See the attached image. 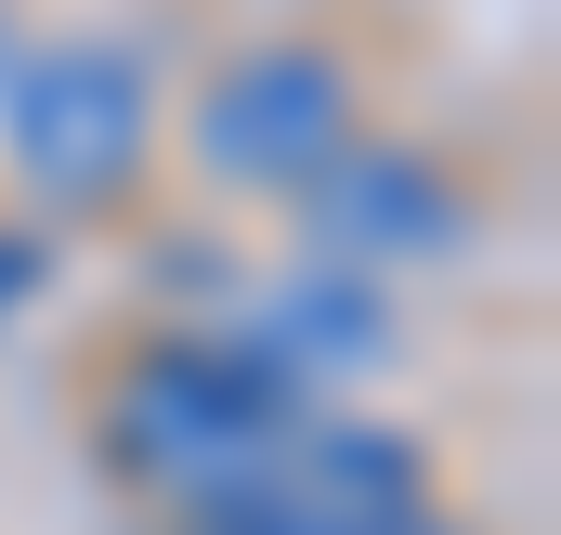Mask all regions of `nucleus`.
Returning <instances> with one entry per match:
<instances>
[{
    "label": "nucleus",
    "mask_w": 561,
    "mask_h": 535,
    "mask_svg": "<svg viewBox=\"0 0 561 535\" xmlns=\"http://www.w3.org/2000/svg\"><path fill=\"white\" fill-rule=\"evenodd\" d=\"M26 287H39V249H26V236H0V314H13Z\"/></svg>",
    "instance_id": "nucleus-6"
},
{
    "label": "nucleus",
    "mask_w": 561,
    "mask_h": 535,
    "mask_svg": "<svg viewBox=\"0 0 561 535\" xmlns=\"http://www.w3.org/2000/svg\"><path fill=\"white\" fill-rule=\"evenodd\" d=\"M392 535H457V523H431V510H419V523H392Z\"/></svg>",
    "instance_id": "nucleus-7"
},
{
    "label": "nucleus",
    "mask_w": 561,
    "mask_h": 535,
    "mask_svg": "<svg viewBox=\"0 0 561 535\" xmlns=\"http://www.w3.org/2000/svg\"><path fill=\"white\" fill-rule=\"evenodd\" d=\"M313 405L262 379L236 340H170V353H144L118 405H105V457L131 470L144 497H170L183 523H209L222 497H249L262 470H275V444L300 431Z\"/></svg>",
    "instance_id": "nucleus-1"
},
{
    "label": "nucleus",
    "mask_w": 561,
    "mask_h": 535,
    "mask_svg": "<svg viewBox=\"0 0 561 535\" xmlns=\"http://www.w3.org/2000/svg\"><path fill=\"white\" fill-rule=\"evenodd\" d=\"M300 196H313L327 262H353V274H405V262L470 249V196H457L431 157H405V144H340Z\"/></svg>",
    "instance_id": "nucleus-4"
},
{
    "label": "nucleus",
    "mask_w": 561,
    "mask_h": 535,
    "mask_svg": "<svg viewBox=\"0 0 561 535\" xmlns=\"http://www.w3.org/2000/svg\"><path fill=\"white\" fill-rule=\"evenodd\" d=\"M340 144H353V79H340L313 39L236 53V66L196 92V157H209V183H236V196H300Z\"/></svg>",
    "instance_id": "nucleus-3"
},
{
    "label": "nucleus",
    "mask_w": 561,
    "mask_h": 535,
    "mask_svg": "<svg viewBox=\"0 0 561 535\" xmlns=\"http://www.w3.org/2000/svg\"><path fill=\"white\" fill-rule=\"evenodd\" d=\"M262 379H287V392L313 405L327 379H366L379 353H392V287L353 262H300L262 287V314H249V340H236Z\"/></svg>",
    "instance_id": "nucleus-5"
},
{
    "label": "nucleus",
    "mask_w": 561,
    "mask_h": 535,
    "mask_svg": "<svg viewBox=\"0 0 561 535\" xmlns=\"http://www.w3.org/2000/svg\"><path fill=\"white\" fill-rule=\"evenodd\" d=\"M0 144H13V170H26L39 196L105 209V196L144 170V144H157V92H144V66L118 53V39H66V53L13 66Z\"/></svg>",
    "instance_id": "nucleus-2"
}]
</instances>
